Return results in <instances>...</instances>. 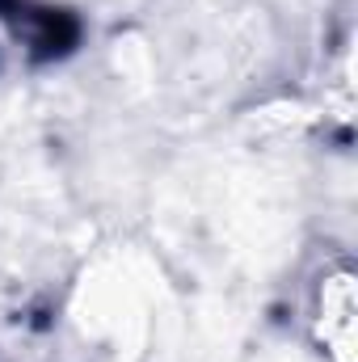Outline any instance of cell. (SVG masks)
Instances as JSON below:
<instances>
[{"mask_svg": "<svg viewBox=\"0 0 358 362\" xmlns=\"http://www.w3.org/2000/svg\"><path fill=\"white\" fill-rule=\"evenodd\" d=\"M354 270L342 262L321 274L312 291V333L333 362H354Z\"/></svg>", "mask_w": 358, "mask_h": 362, "instance_id": "6da1fadb", "label": "cell"}, {"mask_svg": "<svg viewBox=\"0 0 358 362\" xmlns=\"http://www.w3.org/2000/svg\"><path fill=\"white\" fill-rule=\"evenodd\" d=\"M0 362H13V358H8V354H4V350H0Z\"/></svg>", "mask_w": 358, "mask_h": 362, "instance_id": "7a4b0ae2", "label": "cell"}]
</instances>
